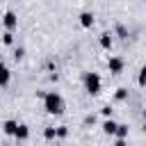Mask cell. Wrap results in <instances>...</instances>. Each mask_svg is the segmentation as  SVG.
<instances>
[{
    "mask_svg": "<svg viewBox=\"0 0 146 146\" xmlns=\"http://www.w3.org/2000/svg\"><path fill=\"white\" fill-rule=\"evenodd\" d=\"M144 132H146V121H144Z\"/></svg>",
    "mask_w": 146,
    "mask_h": 146,
    "instance_id": "21",
    "label": "cell"
},
{
    "mask_svg": "<svg viewBox=\"0 0 146 146\" xmlns=\"http://www.w3.org/2000/svg\"><path fill=\"white\" fill-rule=\"evenodd\" d=\"M116 125H119V123L112 121V116H110V119L103 121V132H105V135H114V132H116Z\"/></svg>",
    "mask_w": 146,
    "mask_h": 146,
    "instance_id": "7",
    "label": "cell"
},
{
    "mask_svg": "<svg viewBox=\"0 0 146 146\" xmlns=\"http://www.w3.org/2000/svg\"><path fill=\"white\" fill-rule=\"evenodd\" d=\"M144 116H146V112H144Z\"/></svg>",
    "mask_w": 146,
    "mask_h": 146,
    "instance_id": "22",
    "label": "cell"
},
{
    "mask_svg": "<svg viewBox=\"0 0 146 146\" xmlns=\"http://www.w3.org/2000/svg\"><path fill=\"white\" fill-rule=\"evenodd\" d=\"M137 84L139 87H146V66L139 68V78H137Z\"/></svg>",
    "mask_w": 146,
    "mask_h": 146,
    "instance_id": "13",
    "label": "cell"
},
{
    "mask_svg": "<svg viewBox=\"0 0 146 146\" xmlns=\"http://www.w3.org/2000/svg\"><path fill=\"white\" fill-rule=\"evenodd\" d=\"M2 25L11 32V30H16L18 27V16L14 14V11H5V16H2Z\"/></svg>",
    "mask_w": 146,
    "mask_h": 146,
    "instance_id": "3",
    "label": "cell"
},
{
    "mask_svg": "<svg viewBox=\"0 0 146 146\" xmlns=\"http://www.w3.org/2000/svg\"><path fill=\"white\" fill-rule=\"evenodd\" d=\"M114 146H128V144H125V139H116V144H114Z\"/></svg>",
    "mask_w": 146,
    "mask_h": 146,
    "instance_id": "20",
    "label": "cell"
},
{
    "mask_svg": "<svg viewBox=\"0 0 146 146\" xmlns=\"http://www.w3.org/2000/svg\"><path fill=\"white\" fill-rule=\"evenodd\" d=\"M9 80H11V73H9L7 64L0 59V87H7V84H9Z\"/></svg>",
    "mask_w": 146,
    "mask_h": 146,
    "instance_id": "5",
    "label": "cell"
},
{
    "mask_svg": "<svg viewBox=\"0 0 146 146\" xmlns=\"http://www.w3.org/2000/svg\"><path fill=\"white\" fill-rule=\"evenodd\" d=\"M43 110L48 112V114H62L64 112V98L57 94V91H48L46 96H43Z\"/></svg>",
    "mask_w": 146,
    "mask_h": 146,
    "instance_id": "1",
    "label": "cell"
},
{
    "mask_svg": "<svg viewBox=\"0 0 146 146\" xmlns=\"http://www.w3.org/2000/svg\"><path fill=\"white\" fill-rule=\"evenodd\" d=\"M52 146H57V144H52Z\"/></svg>",
    "mask_w": 146,
    "mask_h": 146,
    "instance_id": "23",
    "label": "cell"
},
{
    "mask_svg": "<svg viewBox=\"0 0 146 146\" xmlns=\"http://www.w3.org/2000/svg\"><path fill=\"white\" fill-rule=\"evenodd\" d=\"M23 55H25L23 48H16V50H14V57H16V59H23Z\"/></svg>",
    "mask_w": 146,
    "mask_h": 146,
    "instance_id": "18",
    "label": "cell"
},
{
    "mask_svg": "<svg viewBox=\"0 0 146 146\" xmlns=\"http://www.w3.org/2000/svg\"><path fill=\"white\" fill-rule=\"evenodd\" d=\"M55 132H57V137H59V139H64V137L68 135V130H66V125H59V128H55Z\"/></svg>",
    "mask_w": 146,
    "mask_h": 146,
    "instance_id": "16",
    "label": "cell"
},
{
    "mask_svg": "<svg viewBox=\"0 0 146 146\" xmlns=\"http://www.w3.org/2000/svg\"><path fill=\"white\" fill-rule=\"evenodd\" d=\"M82 82H84V89H87L91 96L100 94V75H98V73H94V71L84 73V75H82Z\"/></svg>",
    "mask_w": 146,
    "mask_h": 146,
    "instance_id": "2",
    "label": "cell"
},
{
    "mask_svg": "<svg viewBox=\"0 0 146 146\" xmlns=\"http://www.w3.org/2000/svg\"><path fill=\"white\" fill-rule=\"evenodd\" d=\"M100 112H103V116H107V119L112 116V107H110V105H105V107H103Z\"/></svg>",
    "mask_w": 146,
    "mask_h": 146,
    "instance_id": "19",
    "label": "cell"
},
{
    "mask_svg": "<svg viewBox=\"0 0 146 146\" xmlns=\"http://www.w3.org/2000/svg\"><path fill=\"white\" fill-rule=\"evenodd\" d=\"M100 48H105V50L112 48V34H110V32H103V34H100Z\"/></svg>",
    "mask_w": 146,
    "mask_h": 146,
    "instance_id": "10",
    "label": "cell"
},
{
    "mask_svg": "<svg viewBox=\"0 0 146 146\" xmlns=\"http://www.w3.org/2000/svg\"><path fill=\"white\" fill-rule=\"evenodd\" d=\"M123 66H125V62H123L121 57H110V59H107V68H110V73H114V75H119V73L123 71Z\"/></svg>",
    "mask_w": 146,
    "mask_h": 146,
    "instance_id": "4",
    "label": "cell"
},
{
    "mask_svg": "<svg viewBox=\"0 0 146 146\" xmlns=\"http://www.w3.org/2000/svg\"><path fill=\"white\" fill-rule=\"evenodd\" d=\"M114 135H116V139H125V137H128V125L119 123V125H116V132H114Z\"/></svg>",
    "mask_w": 146,
    "mask_h": 146,
    "instance_id": "12",
    "label": "cell"
},
{
    "mask_svg": "<svg viewBox=\"0 0 146 146\" xmlns=\"http://www.w3.org/2000/svg\"><path fill=\"white\" fill-rule=\"evenodd\" d=\"M116 34H119V36H128V32H125L123 25H116Z\"/></svg>",
    "mask_w": 146,
    "mask_h": 146,
    "instance_id": "17",
    "label": "cell"
},
{
    "mask_svg": "<svg viewBox=\"0 0 146 146\" xmlns=\"http://www.w3.org/2000/svg\"><path fill=\"white\" fill-rule=\"evenodd\" d=\"M125 98H128V89H125V87H119V89H116V94H114V100L123 103Z\"/></svg>",
    "mask_w": 146,
    "mask_h": 146,
    "instance_id": "11",
    "label": "cell"
},
{
    "mask_svg": "<svg viewBox=\"0 0 146 146\" xmlns=\"http://www.w3.org/2000/svg\"><path fill=\"white\" fill-rule=\"evenodd\" d=\"M43 137H46V139H55V137H57L55 128H46V130H43Z\"/></svg>",
    "mask_w": 146,
    "mask_h": 146,
    "instance_id": "15",
    "label": "cell"
},
{
    "mask_svg": "<svg viewBox=\"0 0 146 146\" xmlns=\"http://www.w3.org/2000/svg\"><path fill=\"white\" fill-rule=\"evenodd\" d=\"M14 137H16L18 141H25V139L30 137V128H27L25 123H18V128H16V132H14Z\"/></svg>",
    "mask_w": 146,
    "mask_h": 146,
    "instance_id": "6",
    "label": "cell"
},
{
    "mask_svg": "<svg viewBox=\"0 0 146 146\" xmlns=\"http://www.w3.org/2000/svg\"><path fill=\"white\" fill-rule=\"evenodd\" d=\"M16 128H18V123H16V121H11V119L2 123V132H5V135H9V137H14V132H16Z\"/></svg>",
    "mask_w": 146,
    "mask_h": 146,
    "instance_id": "9",
    "label": "cell"
},
{
    "mask_svg": "<svg viewBox=\"0 0 146 146\" xmlns=\"http://www.w3.org/2000/svg\"><path fill=\"white\" fill-rule=\"evenodd\" d=\"M2 43H5V46H11V43H14V34H11L9 30L2 34Z\"/></svg>",
    "mask_w": 146,
    "mask_h": 146,
    "instance_id": "14",
    "label": "cell"
},
{
    "mask_svg": "<svg viewBox=\"0 0 146 146\" xmlns=\"http://www.w3.org/2000/svg\"><path fill=\"white\" fill-rule=\"evenodd\" d=\"M80 25L82 27H91L94 25V14L91 11H82L80 14Z\"/></svg>",
    "mask_w": 146,
    "mask_h": 146,
    "instance_id": "8",
    "label": "cell"
}]
</instances>
